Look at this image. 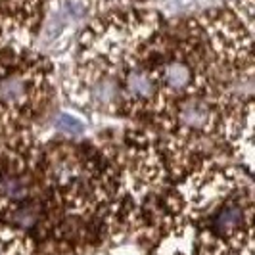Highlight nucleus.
<instances>
[{"mask_svg": "<svg viewBox=\"0 0 255 255\" xmlns=\"http://www.w3.org/2000/svg\"><path fill=\"white\" fill-rule=\"evenodd\" d=\"M67 10H75L81 15H100L114 10H123V8H140L150 0H58Z\"/></svg>", "mask_w": 255, "mask_h": 255, "instance_id": "obj_6", "label": "nucleus"}, {"mask_svg": "<svg viewBox=\"0 0 255 255\" xmlns=\"http://www.w3.org/2000/svg\"><path fill=\"white\" fill-rule=\"evenodd\" d=\"M0 255H73L35 134L0 140Z\"/></svg>", "mask_w": 255, "mask_h": 255, "instance_id": "obj_3", "label": "nucleus"}, {"mask_svg": "<svg viewBox=\"0 0 255 255\" xmlns=\"http://www.w3.org/2000/svg\"><path fill=\"white\" fill-rule=\"evenodd\" d=\"M223 8L238 13L244 21L254 25V0H221Z\"/></svg>", "mask_w": 255, "mask_h": 255, "instance_id": "obj_8", "label": "nucleus"}, {"mask_svg": "<svg viewBox=\"0 0 255 255\" xmlns=\"http://www.w3.org/2000/svg\"><path fill=\"white\" fill-rule=\"evenodd\" d=\"M252 173L204 161L153 204L144 246L150 255H254Z\"/></svg>", "mask_w": 255, "mask_h": 255, "instance_id": "obj_2", "label": "nucleus"}, {"mask_svg": "<svg viewBox=\"0 0 255 255\" xmlns=\"http://www.w3.org/2000/svg\"><path fill=\"white\" fill-rule=\"evenodd\" d=\"M56 96V67L33 44L0 46V140L35 134Z\"/></svg>", "mask_w": 255, "mask_h": 255, "instance_id": "obj_4", "label": "nucleus"}, {"mask_svg": "<svg viewBox=\"0 0 255 255\" xmlns=\"http://www.w3.org/2000/svg\"><path fill=\"white\" fill-rule=\"evenodd\" d=\"M54 128L58 130V132H62L65 134L67 138H77L79 134H83L85 132V125L73 117V115L69 114H60L56 119H54Z\"/></svg>", "mask_w": 255, "mask_h": 255, "instance_id": "obj_7", "label": "nucleus"}, {"mask_svg": "<svg viewBox=\"0 0 255 255\" xmlns=\"http://www.w3.org/2000/svg\"><path fill=\"white\" fill-rule=\"evenodd\" d=\"M48 0H0V46L31 44L42 25Z\"/></svg>", "mask_w": 255, "mask_h": 255, "instance_id": "obj_5", "label": "nucleus"}, {"mask_svg": "<svg viewBox=\"0 0 255 255\" xmlns=\"http://www.w3.org/2000/svg\"><path fill=\"white\" fill-rule=\"evenodd\" d=\"M165 23L146 6L90 17L60 81L65 102L87 115L142 123L152 98L148 56Z\"/></svg>", "mask_w": 255, "mask_h": 255, "instance_id": "obj_1", "label": "nucleus"}]
</instances>
